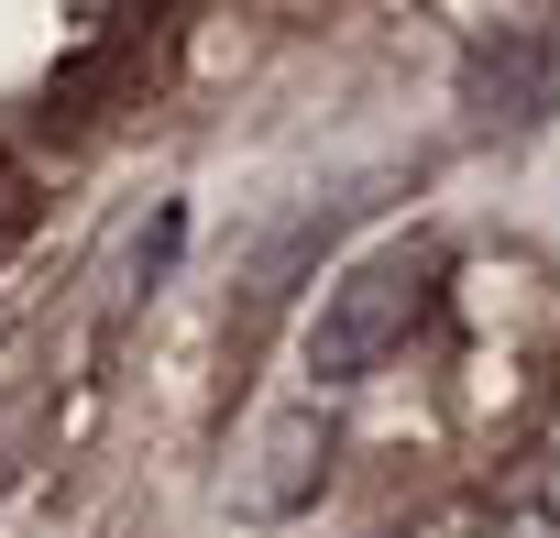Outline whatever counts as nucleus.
Listing matches in <instances>:
<instances>
[{
  "instance_id": "1",
  "label": "nucleus",
  "mask_w": 560,
  "mask_h": 538,
  "mask_svg": "<svg viewBox=\"0 0 560 538\" xmlns=\"http://www.w3.org/2000/svg\"><path fill=\"white\" fill-rule=\"evenodd\" d=\"M440 276H451V253H440L429 231H396V242H374L363 264H341V286H330L319 319H308V374H319V385H363L374 363H396V352L429 330Z\"/></svg>"
},
{
  "instance_id": "2",
  "label": "nucleus",
  "mask_w": 560,
  "mask_h": 538,
  "mask_svg": "<svg viewBox=\"0 0 560 538\" xmlns=\"http://www.w3.org/2000/svg\"><path fill=\"white\" fill-rule=\"evenodd\" d=\"M462 110H472L483 132H527V121H549V110H560V34H549V23H505V34H483V45L462 56Z\"/></svg>"
},
{
  "instance_id": "3",
  "label": "nucleus",
  "mask_w": 560,
  "mask_h": 538,
  "mask_svg": "<svg viewBox=\"0 0 560 538\" xmlns=\"http://www.w3.org/2000/svg\"><path fill=\"white\" fill-rule=\"evenodd\" d=\"M451 538H560V505H549V494H505V505L462 516Z\"/></svg>"
}]
</instances>
